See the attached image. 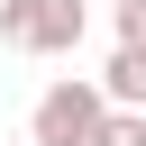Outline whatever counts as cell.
Returning a JSON list of instances; mask_svg holds the SVG:
<instances>
[{
	"instance_id": "cell-1",
	"label": "cell",
	"mask_w": 146,
	"mask_h": 146,
	"mask_svg": "<svg viewBox=\"0 0 146 146\" xmlns=\"http://www.w3.org/2000/svg\"><path fill=\"white\" fill-rule=\"evenodd\" d=\"M91 27V0H0V46L9 55H73Z\"/></svg>"
},
{
	"instance_id": "cell-5",
	"label": "cell",
	"mask_w": 146,
	"mask_h": 146,
	"mask_svg": "<svg viewBox=\"0 0 146 146\" xmlns=\"http://www.w3.org/2000/svg\"><path fill=\"white\" fill-rule=\"evenodd\" d=\"M110 9H119V36H128V46H146V0H110Z\"/></svg>"
},
{
	"instance_id": "cell-4",
	"label": "cell",
	"mask_w": 146,
	"mask_h": 146,
	"mask_svg": "<svg viewBox=\"0 0 146 146\" xmlns=\"http://www.w3.org/2000/svg\"><path fill=\"white\" fill-rule=\"evenodd\" d=\"M100 100H137V110H146V46L119 36V55H110V73H100Z\"/></svg>"
},
{
	"instance_id": "cell-3",
	"label": "cell",
	"mask_w": 146,
	"mask_h": 146,
	"mask_svg": "<svg viewBox=\"0 0 146 146\" xmlns=\"http://www.w3.org/2000/svg\"><path fill=\"white\" fill-rule=\"evenodd\" d=\"M82 146H146V110L137 100H100V119H91Z\"/></svg>"
},
{
	"instance_id": "cell-2",
	"label": "cell",
	"mask_w": 146,
	"mask_h": 146,
	"mask_svg": "<svg viewBox=\"0 0 146 146\" xmlns=\"http://www.w3.org/2000/svg\"><path fill=\"white\" fill-rule=\"evenodd\" d=\"M91 119H100V82L64 73V82H46V91H36V110H27V146H82V137H91Z\"/></svg>"
}]
</instances>
